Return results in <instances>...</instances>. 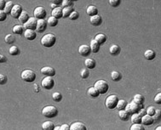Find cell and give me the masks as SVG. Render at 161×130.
Segmentation results:
<instances>
[{
	"label": "cell",
	"instance_id": "obj_1",
	"mask_svg": "<svg viewBox=\"0 0 161 130\" xmlns=\"http://www.w3.org/2000/svg\"><path fill=\"white\" fill-rule=\"evenodd\" d=\"M56 42V37L53 33H48L45 34L41 38V44L44 48H51L55 45Z\"/></svg>",
	"mask_w": 161,
	"mask_h": 130
},
{
	"label": "cell",
	"instance_id": "obj_2",
	"mask_svg": "<svg viewBox=\"0 0 161 130\" xmlns=\"http://www.w3.org/2000/svg\"><path fill=\"white\" fill-rule=\"evenodd\" d=\"M20 77L24 82H33L36 79V73L31 69H26L21 72Z\"/></svg>",
	"mask_w": 161,
	"mask_h": 130
},
{
	"label": "cell",
	"instance_id": "obj_3",
	"mask_svg": "<svg viewBox=\"0 0 161 130\" xmlns=\"http://www.w3.org/2000/svg\"><path fill=\"white\" fill-rule=\"evenodd\" d=\"M42 114H43V116L48 117V118H53L58 115V110L54 105H47L43 108Z\"/></svg>",
	"mask_w": 161,
	"mask_h": 130
},
{
	"label": "cell",
	"instance_id": "obj_4",
	"mask_svg": "<svg viewBox=\"0 0 161 130\" xmlns=\"http://www.w3.org/2000/svg\"><path fill=\"white\" fill-rule=\"evenodd\" d=\"M94 87L97 89V91L99 92L100 95H105L107 93L108 89H109V86L105 80H98L95 82Z\"/></svg>",
	"mask_w": 161,
	"mask_h": 130
},
{
	"label": "cell",
	"instance_id": "obj_5",
	"mask_svg": "<svg viewBox=\"0 0 161 130\" xmlns=\"http://www.w3.org/2000/svg\"><path fill=\"white\" fill-rule=\"evenodd\" d=\"M118 101H119L118 97L114 95H112L107 96L106 100H105V105H106L107 109H115Z\"/></svg>",
	"mask_w": 161,
	"mask_h": 130
},
{
	"label": "cell",
	"instance_id": "obj_6",
	"mask_svg": "<svg viewBox=\"0 0 161 130\" xmlns=\"http://www.w3.org/2000/svg\"><path fill=\"white\" fill-rule=\"evenodd\" d=\"M41 84H42V87L44 89H47V90H50V89H53L54 86H55V81L52 78V77L45 76V77L42 79Z\"/></svg>",
	"mask_w": 161,
	"mask_h": 130
},
{
	"label": "cell",
	"instance_id": "obj_7",
	"mask_svg": "<svg viewBox=\"0 0 161 130\" xmlns=\"http://www.w3.org/2000/svg\"><path fill=\"white\" fill-rule=\"evenodd\" d=\"M140 109H141V108H140V105H139L137 103L135 102V101H131V102L126 104V106H125V110L127 111L130 115L138 112Z\"/></svg>",
	"mask_w": 161,
	"mask_h": 130
},
{
	"label": "cell",
	"instance_id": "obj_8",
	"mask_svg": "<svg viewBox=\"0 0 161 130\" xmlns=\"http://www.w3.org/2000/svg\"><path fill=\"white\" fill-rule=\"evenodd\" d=\"M34 14V17L39 20V19H44V18L46 17L47 13H46L45 9L43 7V6H38V7L35 8Z\"/></svg>",
	"mask_w": 161,
	"mask_h": 130
},
{
	"label": "cell",
	"instance_id": "obj_9",
	"mask_svg": "<svg viewBox=\"0 0 161 130\" xmlns=\"http://www.w3.org/2000/svg\"><path fill=\"white\" fill-rule=\"evenodd\" d=\"M37 21L38 19H36L34 16L33 17H29V19L27 20L26 23H24L23 27L25 29H32V30H36L37 27Z\"/></svg>",
	"mask_w": 161,
	"mask_h": 130
},
{
	"label": "cell",
	"instance_id": "obj_10",
	"mask_svg": "<svg viewBox=\"0 0 161 130\" xmlns=\"http://www.w3.org/2000/svg\"><path fill=\"white\" fill-rule=\"evenodd\" d=\"M47 21H45L44 19H39L37 21V27H36V31L38 32H44L46 28H47Z\"/></svg>",
	"mask_w": 161,
	"mask_h": 130
},
{
	"label": "cell",
	"instance_id": "obj_11",
	"mask_svg": "<svg viewBox=\"0 0 161 130\" xmlns=\"http://www.w3.org/2000/svg\"><path fill=\"white\" fill-rule=\"evenodd\" d=\"M22 10H23L22 7L20 6V4H14L13 8L11 9V12H10V15L15 19H18V17L21 14Z\"/></svg>",
	"mask_w": 161,
	"mask_h": 130
},
{
	"label": "cell",
	"instance_id": "obj_12",
	"mask_svg": "<svg viewBox=\"0 0 161 130\" xmlns=\"http://www.w3.org/2000/svg\"><path fill=\"white\" fill-rule=\"evenodd\" d=\"M90 22L91 25H93L95 27H99L102 23V18L100 14H95L90 17Z\"/></svg>",
	"mask_w": 161,
	"mask_h": 130
},
{
	"label": "cell",
	"instance_id": "obj_13",
	"mask_svg": "<svg viewBox=\"0 0 161 130\" xmlns=\"http://www.w3.org/2000/svg\"><path fill=\"white\" fill-rule=\"evenodd\" d=\"M23 34H24V37L29 41H33L37 38V33L35 30H32V29H26Z\"/></svg>",
	"mask_w": 161,
	"mask_h": 130
},
{
	"label": "cell",
	"instance_id": "obj_14",
	"mask_svg": "<svg viewBox=\"0 0 161 130\" xmlns=\"http://www.w3.org/2000/svg\"><path fill=\"white\" fill-rule=\"evenodd\" d=\"M90 52H91L90 48V46L87 45V44H82V45L79 46V55H82V56L86 57V56H88V55L90 54Z\"/></svg>",
	"mask_w": 161,
	"mask_h": 130
},
{
	"label": "cell",
	"instance_id": "obj_15",
	"mask_svg": "<svg viewBox=\"0 0 161 130\" xmlns=\"http://www.w3.org/2000/svg\"><path fill=\"white\" fill-rule=\"evenodd\" d=\"M41 73L43 75L47 76V77H52L55 75V71L53 67L51 66H44L41 69Z\"/></svg>",
	"mask_w": 161,
	"mask_h": 130
},
{
	"label": "cell",
	"instance_id": "obj_16",
	"mask_svg": "<svg viewBox=\"0 0 161 130\" xmlns=\"http://www.w3.org/2000/svg\"><path fill=\"white\" fill-rule=\"evenodd\" d=\"M141 123L142 125H145V126H150L152 124H154V119L152 116H149L148 114H145L143 116H141Z\"/></svg>",
	"mask_w": 161,
	"mask_h": 130
},
{
	"label": "cell",
	"instance_id": "obj_17",
	"mask_svg": "<svg viewBox=\"0 0 161 130\" xmlns=\"http://www.w3.org/2000/svg\"><path fill=\"white\" fill-rule=\"evenodd\" d=\"M70 130H86V127L84 123L76 122L70 126Z\"/></svg>",
	"mask_w": 161,
	"mask_h": 130
},
{
	"label": "cell",
	"instance_id": "obj_18",
	"mask_svg": "<svg viewBox=\"0 0 161 130\" xmlns=\"http://www.w3.org/2000/svg\"><path fill=\"white\" fill-rule=\"evenodd\" d=\"M144 57H145V59H147L148 61H153L156 57V53L153 49H147L144 52Z\"/></svg>",
	"mask_w": 161,
	"mask_h": 130
},
{
	"label": "cell",
	"instance_id": "obj_19",
	"mask_svg": "<svg viewBox=\"0 0 161 130\" xmlns=\"http://www.w3.org/2000/svg\"><path fill=\"white\" fill-rule=\"evenodd\" d=\"M52 16L57 18V19H60L62 18V8L57 6L56 8H55L52 9V12H51Z\"/></svg>",
	"mask_w": 161,
	"mask_h": 130
},
{
	"label": "cell",
	"instance_id": "obj_20",
	"mask_svg": "<svg viewBox=\"0 0 161 130\" xmlns=\"http://www.w3.org/2000/svg\"><path fill=\"white\" fill-rule=\"evenodd\" d=\"M95 40L100 45H102L107 41V36L103 33H99L95 37Z\"/></svg>",
	"mask_w": 161,
	"mask_h": 130
},
{
	"label": "cell",
	"instance_id": "obj_21",
	"mask_svg": "<svg viewBox=\"0 0 161 130\" xmlns=\"http://www.w3.org/2000/svg\"><path fill=\"white\" fill-rule=\"evenodd\" d=\"M90 50L91 52L93 53H97L100 49V44L95 41V39H92L90 41Z\"/></svg>",
	"mask_w": 161,
	"mask_h": 130
},
{
	"label": "cell",
	"instance_id": "obj_22",
	"mask_svg": "<svg viewBox=\"0 0 161 130\" xmlns=\"http://www.w3.org/2000/svg\"><path fill=\"white\" fill-rule=\"evenodd\" d=\"M109 52H110L111 55H114V56L119 55V53H120V47L119 45H117V44H113L110 47V48H109Z\"/></svg>",
	"mask_w": 161,
	"mask_h": 130
},
{
	"label": "cell",
	"instance_id": "obj_23",
	"mask_svg": "<svg viewBox=\"0 0 161 130\" xmlns=\"http://www.w3.org/2000/svg\"><path fill=\"white\" fill-rule=\"evenodd\" d=\"M86 13L89 16H92V15L98 14V9L95 5H89L86 9Z\"/></svg>",
	"mask_w": 161,
	"mask_h": 130
},
{
	"label": "cell",
	"instance_id": "obj_24",
	"mask_svg": "<svg viewBox=\"0 0 161 130\" xmlns=\"http://www.w3.org/2000/svg\"><path fill=\"white\" fill-rule=\"evenodd\" d=\"M85 66L87 67V69H94L95 67L96 63L94 59L87 58V59L85 61Z\"/></svg>",
	"mask_w": 161,
	"mask_h": 130
},
{
	"label": "cell",
	"instance_id": "obj_25",
	"mask_svg": "<svg viewBox=\"0 0 161 130\" xmlns=\"http://www.w3.org/2000/svg\"><path fill=\"white\" fill-rule=\"evenodd\" d=\"M29 19V15H28V13L25 10H22L21 14H20V16L18 17V21H20L21 24H24L26 23L27 21Z\"/></svg>",
	"mask_w": 161,
	"mask_h": 130
},
{
	"label": "cell",
	"instance_id": "obj_26",
	"mask_svg": "<svg viewBox=\"0 0 161 130\" xmlns=\"http://www.w3.org/2000/svg\"><path fill=\"white\" fill-rule=\"evenodd\" d=\"M12 32L15 34L21 35L24 32V27L21 25H15L12 28Z\"/></svg>",
	"mask_w": 161,
	"mask_h": 130
},
{
	"label": "cell",
	"instance_id": "obj_27",
	"mask_svg": "<svg viewBox=\"0 0 161 130\" xmlns=\"http://www.w3.org/2000/svg\"><path fill=\"white\" fill-rule=\"evenodd\" d=\"M119 116L122 121H127L130 118V114L125 110H119Z\"/></svg>",
	"mask_w": 161,
	"mask_h": 130
},
{
	"label": "cell",
	"instance_id": "obj_28",
	"mask_svg": "<svg viewBox=\"0 0 161 130\" xmlns=\"http://www.w3.org/2000/svg\"><path fill=\"white\" fill-rule=\"evenodd\" d=\"M73 11H74V8H73V6H70V7H64L62 9V17H63V18H67Z\"/></svg>",
	"mask_w": 161,
	"mask_h": 130
},
{
	"label": "cell",
	"instance_id": "obj_29",
	"mask_svg": "<svg viewBox=\"0 0 161 130\" xmlns=\"http://www.w3.org/2000/svg\"><path fill=\"white\" fill-rule=\"evenodd\" d=\"M88 94L92 98H97L98 96L100 95L99 92L97 91V89H95V87H90V89H88Z\"/></svg>",
	"mask_w": 161,
	"mask_h": 130
},
{
	"label": "cell",
	"instance_id": "obj_30",
	"mask_svg": "<svg viewBox=\"0 0 161 130\" xmlns=\"http://www.w3.org/2000/svg\"><path fill=\"white\" fill-rule=\"evenodd\" d=\"M55 128V125L50 121H46L42 124V129L44 130H53Z\"/></svg>",
	"mask_w": 161,
	"mask_h": 130
},
{
	"label": "cell",
	"instance_id": "obj_31",
	"mask_svg": "<svg viewBox=\"0 0 161 130\" xmlns=\"http://www.w3.org/2000/svg\"><path fill=\"white\" fill-rule=\"evenodd\" d=\"M130 120H131V122L133 123H141V116H140V115L138 114V112L134 113V114H131Z\"/></svg>",
	"mask_w": 161,
	"mask_h": 130
},
{
	"label": "cell",
	"instance_id": "obj_32",
	"mask_svg": "<svg viewBox=\"0 0 161 130\" xmlns=\"http://www.w3.org/2000/svg\"><path fill=\"white\" fill-rule=\"evenodd\" d=\"M47 24L50 27H54L57 26V24H58V19L55 18V17H54V16H50V17H49V19H48Z\"/></svg>",
	"mask_w": 161,
	"mask_h": 130
},
{
	"label": "cell",
	"instance_id": "obj_33",
	"mask_svg": "<svg viewBox=\"0 0 161 130\" xmlns=\"http://www.w3.org/2000/svg\"><path fill=\"white\" fill-rule=\"evenodd\" d=\"M9 55H14V56L18 55L20 53V48H18L17 46H15V45H13V46H11V47L9 48Z\"/></svg>",
	"mask_w": 161,
	"mask_h": 130
},
{
	"label": "cell",
	"instance_id": "obj_34",
	"mask_svg": "<svg viewBox=\"0 0 161 130\" xmlns=\"http://www.w3.org/2000/svg\"><path fill=\"white\" fill-rule=\"evenodd\" d=\"M14 6V4L12 1H8L5 3V6H4V10L6 12V14H10V12H11V9H12V8Z\"/></svg>",
	"mask_w": 161,
	"mask_h": 130
},
{
	"label": "cell",
	"instance_id": "obj_35",
	"mask_svg": "<svg viewBox=\"0 0 161 130\" xmlns=\"http://www.w3.org/2000/svg\"><path fill=\"white\" fill-rule=\"evenodd\" d=\"M111 77H112V79H113L114 81H115V82H118V81H119L121 78H122V75H121L119 72H117V71H114V72H111Z\"/></svg>",
	"mask_w": 161,
	"mask_h": 130
},
{
	"label": "cell",
	"instance_id": "obj_36",
	"mask_svg": "<svg viewBox=\"0 0 161 130\" xmlns=\"http://www.w3.org/2000/svg\"><path fill=\"white\" fill-rule=\"evenodd\" d=\"M144 100H145L144 97L141 95H140V94L136 95L134 96V98H133V101H135L136 103H137L138 105L143 104V103H144Z\"/></svg>",
	"mask_w": 161,
	"mask_h": 130
},
{
	"label": "cell",
	"instance_id": "obj_37",
	"mask_svg": "<svg viewBox=\"0 0 161 130\" xmlns=\"http://www.w3.org/2000/svg\"><path fill=\"white\" fill-rule=\"evenodd\" d=\"M126 104L127 102L125 100H119V101L117 103V105H116V108L119 110H124L126 106Z\"/></svg>",
	"mask_w": 161,
	"mask_h": 130
},
{
	"label": "cell",
	"instance_id": "obj_38",
	"mask_svg": "<svg viewBox=\"0 0 161 130\" xmlns=\"http://www.w3.org/2000/svg\"><path fill=\"white\" fill-rule=\"evenodd\" d=\"M4 41L8 44H12L15 42V38L12 34H8L4 38Z\"/></svg>",
	"mask_w": 161,
	"mask_h": 130
},
{
	"label": "cell",
	"instance_id": "obj_39",
	"mask_svg": "<svg viewBox=\"0 0 161 130\" xmlns=\"http://www.w3.org/2000/svg\"><path fill=\"white\" fill-rule=\"evenodd\" d=\"M144 125H142L141 123H133L130 126V130H144Z\"/></svg>",
	"mask_w": 161,
	"mask_h": 130
},
{
	"label": "cell",
	"instance_id": "obj_40",
	"mask_svg": "<svg viewBox=\"0 0 161 130\" xmlns=\"http://www.w3.org/2000/svg\"><path fill=\"white\" fill-rule=\"evenodd\" d=\"M153 119H154V122H159L160 120L161 117V110H155V113L152 116Z\"/></svg>",
	"mask_w": 161,
	"mask_h": 130
},
{
	"label": "cell",
	"instance_id": "obj_41",
	"mask_svg": "<svg viewBox=\"0 0 161 130\" xmlns=\"http://www.w3.org/2000/svg\"><path fill=\"white\" fill-rule=\"evenodd\" d=\"M52 99H53L56 102H59L62 100V95L59 93V92H55L52 95Z\"/></svg>",
	"mask_w": 161,
	"mask_h": 130
},
{
	"label": "cell",
	"instance_id": "obj_42",
	"mask_svg": "<svg viewBox=\"0 0 161 130\" xmlns=\"http://www.w3.org/2000/svg\"><path fill=\"white\" fill-rule=\"evenodd\" d=\"M68 17H69V19L72 20V21H76V20L79 19V13L78 11H76V10H74Z\"/></svg>",
	"mask_w": 161,
	"mask_h": 130
},
{
	"label": "cell",
	"instance_id": "obj_43",
	"mask_svg": "<svg viewBox=\"0 0 161 130\" xmlns=\"http://www.w3.org/2000/svg\"><path fill=\"white\" fill-rule=\"evenodd\" d=\"M80 76H81V77H82L83 79H86V78H88V77L90 76V72H89V70H88L87 68L83 69V70L81 71Z\"/></svg>",
	"mask_w": 161,
	"mask_h": 130
},
{
	"label": "cell",
	"instance_id": "obj_44",
	"mask_svg": "<svg viewBox=\"0 0 161 130\" xmlns=\"http://www.w3.org/2000/svg\"><path fill=\"white\" fill-rule=\"evenodd\" d=\"M60 5H61V7L63 8L73 6V1H71V0H62Z\"/></svg>",
	"mask_w": 161,
	"mask_h": 130
},
{
	"label": "cell",
	"instance_id": "obj_45",
	"mask_svg": "<svg viewBox=\"0 0 161 130\" xmlns=\"http://www.w3.org/2000/svg\"><path fill=\"white\" fill-rule=\"evenodd\" d=\"M121 0H109V4L112 6V7L117 8L120 5Z\"/></svg>",
	"mask_w": 161,
	"mask_h": 130
},
{
	"label": "cell",
	"instance_id": "obj_46",
	"mask_svg": "<svg viewBox=\"0 0 161 130\" xmlns=\"http://www.w3.org/2000/svg\"><path fill=\"white\" fill-rule=\"evenodd\" d=\"M155 110H156V109H155L154 106H148L146 110V114H148L149 116H153L155 113Z\"/></svg>",
	"mask_w": 161,
	"mask_h": 130
},
{
	"label": "cell",
	"instance_id": "obj_47",
	"mask_svg": "<svg viewBox=\"0 0 161 130\" xmlns=\"http://www.w3.org/2000/svg\"><path fill=\"white\" fill-rule=\"evenodd\" d=\"M7 18L6 12L4 9H0V22L1 21H4Z\"/></svg>",
	"mask_w": 161,
	"mask_h": 130
},
{
	"label": "cell",
	"instance_id": "obj_48",
	"mask_svg": "<svg viewBox=\"0 0 161 130\" xmlns=\"http://www.w3.org/2000/svg\"><path fill=\"white\" fill-rule=\"evenodd\" d=\"M8 82V77L4 74H0V85H4Z\"/></svg>",
	"mask_w": 161,
	"mask_h": 130
},
{
	"label": "cell",
	"instance_id": "obj_49",
	"mask_svg": "<svg viewBox=\"0 0 161 130\" xmlns=\"http://www.w3.org/2000/svg\"><path fill=\"white\" fill-rule=\"evenodd\" d=\"M154 102L156 104H159V105H160L161 104V93H158L154 97Z\"/></svg>",
	"mask_w": 161,
	"mask_h": 130
},
{
	"label": "cell",
	"instance_id": "obj_50",
	"mask_svg": "<svg viewBox=\"0 0 161 130\" xmlns=\"http://www.w3.org/2000/svg\"><path fill=\"white\" fill-rule=\"evenodd\" d=\"M60 130H70V126L68 124H62L60 126Z\"/></svg>",
	"mask_w": 161,
	"mask_h": 130
},
{
	"label": "cell",
	"instance_id": "obj_51",
	"mask_svg": "<svg viewBox=\"0 0 161 130\" xmlns=\"http://www.w3.org/2000/svg\"><path fill=\"white\" fill-rule=\"evenodd\" d=\"M7 62V58L4 55L0 54V63H5Z\"/></svg>",
	"mask_w": 161,
	"mask_h": 130
},
{
	"label": "cell",
	"instance_id": "obj_52",
	"mask_svg": "<svg viewBox=\"0 0 161 130\" xmlns=\"http://www.w3.org/2000/svg\"><path fill=\"white\" fill-rule=\"evenodd\" d=\"M5 3H6L5 0H0V9H4Z\"/></svg>",
	"mask_w": 161,
	"mask_h": 130
},
{
	"label": "cell",
	"instance_id": "obj_53",
	"mask_svg": "<svg viewBox=\"0 0 161 130\" xmlns=\"http://www.w3.org/2000/svg\"><path fill=\"white\" fill-rule=\"evenodd\" d=\"M50 2L51 4H55L59 5V4H61L62 0H50Z\"/></svg>",
	"mask_w": 161,
	"mask_h": 130
},
{
	"label": "cell",
	"instance_id": "obj_54",
	"mask_svg": "<svg viewBox=\"0 0 161 130\" xmlns=\"http://www.w3.org/2000/svg\"><path fill=\"white\" fill-rule=\"evenodd\" d=\"M138 114H139L140 116H143V115L146 114V110H144V108H141V109L139 110V111H138Z\"/></svg>",
	"mask_w": 161,
	"mask_h": 130
},
{
	"label": "cell",
	"instance_id": "obj_55",
	"mask_svg": "<svg viewBox=\"0 0 161 130\" xmlns=\"http://www.w3.org/2000/svg\"><path fill=\"white\" fill-rule=\"evenodd\" d=\"M50 6H51V8H52V9H55V8L57 7L58 5H57V4H50Z\"/></svg>",
	"mask_w": 161,
	"mask_h": 130
},
{
	"label": "cell",
	"instance_id": "obj_56",
	"mask_svg": "<svg viewBox=\"0 0 161 130\" xmlns=\"http://www.w3.org/2000/svg\"><path fill=\"white\" fill-rule=\"evenodd\" d=\"M54 129L55 130H60V126H56V127H55V128H54Z\"/></svg>",
	"mask_w": 161,
	"mask_h": 130
},
{
	"label": "cell",
	"instance_id": "obj_57",
	"mask_svg": "<svg viewBox=\"0 0 161 130\" xmlns=\"http://www.w3.org/2000/svg\"><path fill=\"white\" fill-rule=\"evenodd\" d=\"M156 130H160L161 129V126H159V127H157L156 129H155Z\"/></svg>",
	"mask_w": 161,
	"mask_h": 130
},
{
	"label": "cell",
	"instance_id": "obj_58",
	"mask_svg": "<svg viewBox=\"0 0 161 130\" xmlns=\"http://www.w3.org/2000/svg\"><path fill=\"white\" fill-rule=\"evenodd\" d=\"M71 1H73V2H74V1H78V0H71Z\"/></svg>",
	"mask_w": 161,
	"mask_h": 130
}]
</instances>
